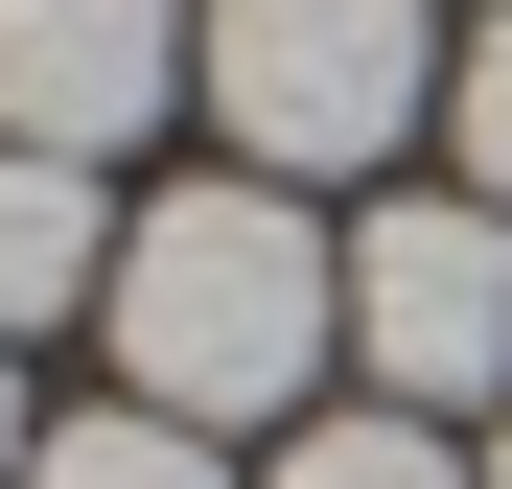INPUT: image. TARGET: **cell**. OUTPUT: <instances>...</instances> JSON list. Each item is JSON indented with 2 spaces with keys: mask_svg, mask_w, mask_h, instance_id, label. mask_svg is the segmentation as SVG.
<instances>
[{
  "mask_svg": "<svg viewBox=\"0 0 512 489\" xmlns=\"http://www.w3.org/2000/svg\"><path fill=\"white\" fill-rule=\"evenodd\" d=\"M489 489H512V443H489Z\"/></svg>",
  "mask_w": 512,
  "mask_h": 489,
  "instance_id": "30bf717a",
  "label": "cell"
},
{
  "mask_svg": "<svg viewBox=\"0 0 512 489\" xmlns=\"http://www.w3.org/2000/svg\"><path fill=\"white\" fill-rule=\"evenodd\" d=\"M94 280H117V210H94V163L0 140V350H24L47 303H94Z\"/></svg>",
  "mask_w": 512,
  "mask_h": 489,
  "instance_id": "5b68a950",
  "label": "cell"
},
{
  "mask_svg": "<svg viewBox=\"0 0 512 489\" xmlns=\"http://www.w3.org/2000/svg\"><path fill=\"white\" fill-rule=\"evenodd\" d=\"M210 117L256 140V187H326V163H373V140H419L443 117V24H419V0H210Z\"/></svg>",
  "mask_w": 512,
  "mask_h": 489,
  "instance_id": "7a4b0ae2",
  "label": "cell"
},
{
  "mask_svg": "<svg viewBox=\"0 0 512 489\" xmlns=\"http://www.w3.org/2000/svg\"><path fill=\"white\" fill-rule=\"evenodd\" d=\"M210 24L187 0H0V140H47V163H94L163 117V70H187Z\"/></svg>",
  "mask_w": 512,
  "mask_h": 489,
  "instance_id": "277c9868",
  "label": "cell"
},
{
  "mask_svg": "<svg viewBox=\"0 0 512 489\" xmlns=\"http://www.w3.org/2000/svg\"><path fill=\"white\" fill-rule=\"evenodd\" d=\"M94 303H117V396L187 420V443L210 420H280V396L350 350V257H326V210L256 187V163H233V187H163Z\"/></svg>",
  "mask_w": 512,
  "mask_h": 489,
  "instance_id": "6da1fadb",
  "label": "cell"
},
{
  "mask_svg": "<svg viewBox=\"0 0 512 489\" xmlns=\"http://www.w3.org/2000/svg\"><path fill=\"white\" fill-rule=\"evenodd\" d=\"M280 489H489V466H466L443 420H396V396H350V420H303V443H280Z\"/></svg>",
  "mask_w": 512,
  "mask_h": 489,
  "instance_id": "52a82bcc",
  "label": "cell"
},
{
  "mask_svg": "<svg viewBox=\"0 0 512 489\" xmlns=\"http://www.w3.org/2000/svg\"><path fill=\"white\" fill-rule=\"evenodd\" d=\"M24 489H233V466H210L187 420H140V396H94V420H47V443H24Z\"/></svg>",
  "mask_w": 512,
  "mask_h": 489,
  "instance_id": "8992f818",
  "label": "cell"
},
{
  "mask_svg": "<svg viewBox=\"0 0 512 489\" xmlns=\"http://www.w3.org/2000/svg\"><path fill=\"white\" fill-rule=\"evenodd\" d=\"M350 373L396 396V420L512 396V210H489V187H396V210H350Z\"/></svg>",
  "mask_w": 512,
  "mask_h": 489,
  "instance_id": "3957f363",
  "label": "cell"
},
{
  "mask_svg": "<svg viewBox=\"0 0 512 489\" xmlns=\"http://www.w3.org/2000/svg\"><path fill=\"white\" fill-rule=\"evenodd\" d=\"M443 140H466V187L512 210V0H489V24H466V70H443Z\"/></svg>",
  "mask_w": 512,
  "mask_h": 489,
  "instance_id": "ba28073f",
  "label": "cell"
},
{
  "mask_svg": "<svg viewBox=\"0 0 512 489\" xmlns=\"http://www.w3.org/2000/svg\"><path fill=\"white\" fill-rule=\"evenodd\" d=\"M24 443H47V420H24V373H0V489H24Z\"/></svg>",
  "mask_w": 512,
  "mask_h": 489,
  "instance_id": "9c48e42d",
  "label": "cell"
}]
</instances>
